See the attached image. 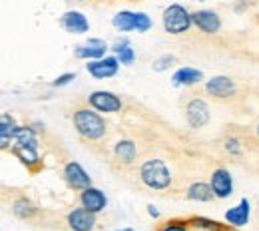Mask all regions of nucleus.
Masks as SVG:
<instances>
[{
  "label": "nucleus",
  "mask_w": 259,
  "mask_h": 231,
  "mask_svg": "<svg viewBox=\"0 0 259 231\" xmlns=\"http://www.w3.org/2000/svg\"><path fill=\"white\" fill-rule=\"evenodd\" d=\"M72 124H74L76 132L80 133L84 140H90V142L102 140L106 135V132H108L106 120L98 114L96 110H92V108H80V110H76L74 116H72Z\"/></svg>",
  "instance_id": "obj_1"
},
{
  "label": "nucleus",
  "mask_w": 259,
  "mask_h": 231,
  "mask_svg": "<svg viewBox=\"0 0 259 231\" xmlns=\"http://www.w3.org/2000/svg\"><path fill=\"white\" fill-rule=\"evenodd\" d=\"M140 179L150 190L163 192L171 186V171L163 160H146L140 165Z\"/></svg>",
  "instance_id": "obj_2"
},
{
  "label": "nucleus",
  "mask_w": 259,
  "mask_h": 231,
  "mask_svg": "<svg viewBox=\"0 0 259 231\" xmlns=\"http://www.w3.org/2000/svg\"><path fill=\"white\" fill-rule=\"evenodd\" d=\"M162 20H163L165 32L174 34V36L186 34L192 28V24H194L192 12H190L186 6H182V4H169V6L163 10Z\"/></svg>",
  "instance_id": "obj_3"
},
{
  "label": "nucleus",
  "mask_w": 259,
  "mask_h": 231,
  "mask_svg": "<svg viewBox=\"0 0 259 231\" xmlns=\"http://www.w3.org/2000/svg\"><path fill=\"white\" fill-rule=\"evenodd\" d=\"M88 104L92 110H96L98 114H116L122 110V100L116 96L114 92L108 90H96L88 96Z\"/></svg>",
  "instance_id": "obj_4"
},
{
  "label": "nucleus",
  "mask_w": 259,
  "mask_h": 231,
  "mask_svg": "<svg viewBox=\"0 0 259 231\" xmlns=\"http://www.w3.org/2000/svg\"><path fill=\"white\" fill-rule=\"evenodd\" d=\"M64 179L66 183L76 192H84V190L92 188V177L88 175V171L78 162H68L64 165Z\"/></svg>",
  "instance_id": "obj_5"
},
{
  "label": "nucleus",
  "mask_w": 259,
  "mask_h": 231,
  "mask_svg": "<svg viewBox=\"0 0 259 231\" xmlns=\"http://www.w3.org/2000/svg\"><path fill=\"white\" fill-rule=\"evenodd\" d=\"M106 52H108V44L102 38H90L84 44H78L74 48V56L80 60H88V62L106 58Z\"/></svg>",
  "instance_id": "obj_6"
},
{
  "label": "nucleus",
  "mask_w": 259,
  "mask_h": 231,
  "mask_svg": "<svg viewBox=\"0 0 259 231\" xmlns=\"http://www.w3.org/2000/svg\"><path fill=\"white\" fill-rule=\"evenodd\" d=\"M209 188L213 192V196L218 199H226L233 194V177L226 167H218L211 171L209 177Z\"/></svg>",
  "instance_id": "obj_7"
},
{
  "label": "nucleus",
  "mask_w": 259,
  "mask_h": 231,
  "mask_svg": "<svg viewBox=\"0 0 259 231\" xmlns=\"http://www.w3.org/2000/svg\"><path fill=\"white\" fill-rule=\"evenodd\" d=\"M186 120L195 130L207 126V122H209V108H207V104L203 100L194 98L186 106Z\"/></svg>",
  "instance_id": "obj_8"
},
{
  "label": "nucleus",
  "mask_w": 259,
  "mask_h": 231,
  "mask_svg": "<svg viewBox=\"0 0 259 231\" xmlns=\"http://www.w3.org/2000/svg\"><path fill=\"white\" fill-rule=\"evenodd\" d=\"M192 20L194 26H197V30L203 34H218L222 28V18L213 10H195L192 12Z\"/></svg>",
  "instance_id": "obj_9"
},
{
  "label": "nucleus",
  "mask_w": 259,
  "mask_h": 231,
  "mask_svg": "<svg viewBox=\"0 0 259 231\" xmlns=\"http://www.w3.org/2000/svg\"><path fill=\"white\" fill-rule=\"evenodd\" d=\"M118 68H120V60L116 56H106L102 60H94V62H88L86 70L92 78L96 80H106V78H112L118 74Z\"/></svg>",
  "instance_id": "obj_10"
},
{
  "label": "nucleus",
  "mask_w": 259,
  "mask_h": 231,
  "mask_svg": "<svg viewBox=\"0 0 259 231\" xmlns=\"http://www.w3.org/2000/svg\"><path fill=\"white\" fill-rule=\"evenodd\" d=\"M205 92L213 98H231L235 94V82L229 76H213L205 82Z\"/></svg>",
  "instance_id": "obj_11"
},
{
  "label": "nucleus",
  "mask_w": 259,
  "mask_h": 231,
  "mask_svg": "<svg viewBox=\"0 0 259 231\" xmlns=\"http://www.w3.org/2000/svg\"><path fill=\"white\" fill-rule=\"evenodd\" d=\"M80 203H82V207L84 209H88L90 213H100V211H104L106 209V205H108V198H106V194L102 192V190H98V188H88V190H84V192H80Z\"/></svg>",
  "instance_id": "obj_12"
},
{
  "label": "nucleus",
  "mask_w": 259,
  "mask_h": 231,
  "mask_svg": "<svg viewBox=\"0 0 259 231\" xmlns=\"http://www.w3.org/2000/svg\"><path fill=\"white\" fill-rule=\"evenodd\" d=\"M66 221H68V227L72 231H94V227H96V215L84 207L70 211Z\"/></svg>",
  "instance_id": "obj_13"
},
{
  "label": "nucleus",
  "mask_w": 259,
  "mask_h": 231,
  "mask_svg": "<svg viewBox=\"0 0 259 231\" xmlns=\"http://www.w3.org/2000/svg\"><path fill=\"white\" fill-rule=\"evenodd\" d=\"M60 24L64 26L66 32L70 34H84L90 30L88 18L82 12H78V10H68L64 16L60 18Z\"/></svg>",
  "instance_id": "obj_14"
},
{
  "label": "nucleus",
  "mask_w": 259,
  "mask_h": 231,
  "mask_svg": "<svg viewBox=\"0 0 259 231\" xmlns=\"http://www.w3.org/2000/svg\"><path fill=\"white\" fill-rule=\"evenodd\" d=\"M249 213H251L249 199L243 198L235 207H231V209L226 211V221L229 225H233V227H243L249 221Z\"/></svg>",
  "instance_id": "obj_15"
},
{
  "label": "nucleus",
  "mask_w": 259,
  "mask_h": 231,
  "mask_svg": "<svg viewBox=\"0 0 259 231\" xmlns=\"http://www.w3.org/2000/svg\"><path fill=\"white\" fill-rule=\"evenodd\" d=\"M203 80V72L197 70V68H190V66H184V68H178L171 76V82L174 86H194L197 82Z\"/></svg>",
  "instance_id": "obj_16"
},
{
  "label": "nucleus",
  "mask_w": 259,
  "mask_h": 231,
  "mask_svg": "<svg viewBox=\"0 0 259 231\" xmlns=\"http://www.w3.org/2000/svg\"><path fill=\"white\" fill-rule=\"evenodd\" d=\"M20 126L16 124V120L10 116V114H2V118H0V146H2V150H6L8 146H10V142H14V135H16V130H18Z\"/></svg>",
  "instance_id": "obj_17"
},
{
  "label": "nucleus",
  "mask_w": 259,
  "mask_h": 231,
  "mask_svg": "<svg viewBox=\"0 0 259 231\" xmlns=\"http://www.w3.org/2000/svg\"><path fill=\"white\" fill-rule=\"evenodd\" d=\"M114 156L118 162H122L124 165L134 164V160L138 158V148L132 140H120L116 146H114Z\"/></svg>",
  "instance_id": "obj_18"
},
{
  "label": "nucleus",
  "mask_w": 259,
  "mask_h": 231,
  "mask_svg": "<svg viewBox=\"0 0 259 231\" xmlns=\"http://www.w3.org/2000/svg\"><path fill=\"white\" fill-rule=\"evenodd\" d=\"M12 154L20 160V164L26 165L28 169H40V164H42V160H40V156H38V150H30V148H22V146H12Z\"/></svg>",
  "instance_id": "obj_19"
},
{
  "label": "nucleus",
  "mask_w": 259,
  "mask_h": 231,
  "mask_svg": "<svg viewBox=\"0 0 259 231\" xmlns=\"http://www.w3.org/2000/svg\"><path fill=\"white\" fill-rule=\"evenodd\" d=\"M136 22H138V12H132V10H120V12L112 18L114 28L120 30V32L136 30Z\"/></svg>",
  "instance_id": "obj_20"
},
{
  "label": "nucleus",
  "mask_w": 259,
  "mask_h": 231,
  "mask_svg": "<svg viewBox=\"0 0 259 231\" xmlns=\"http://www.w3.org/2000/svg\"><path fill=\"white\" fill-rule=\"evenodd\" d=\"M12 215L18 217V219H32L36 215V205L28 198H18L12 201V207H10Z\"/></svg>",
  "instance_id": "obj_21"
},
{
  "label": "nucleus",
  "mask_w": 259,
  "mask_h": 231,
  "mask_svg": "<svg viewBox=\"0 0 259 231\" xmlns=\"http://www.w3.org/2000/svg\"><path fill=\"white\" fill-rule=\"evenodd\" d=\"M186 198L192 199V201H203V203H205V201H211L215 196H213V192H211L209 183H203V181H194V183L188 188Z\"/></svg>",
  "instance_id": "obj_22"
},
{
  "label": "nucleus",
  "mask_w": 259,
  "mask_h": 231,
  "mask_svg": "<svg viewBox=\"0 0 259 231\" xmlns=\"http://www.w3.org/2000/svg\"><path fill=\"white\" fill-rule=\"evenodd\" d=\"M14 146H22V148H30L38 150V137L30 126H20L14 135Z\"/></svg>",
  "instance_id": "obj_23"
},
{
  "label": "nucleus",
  "mask_w": 259,
  "mask_h": 231,
  "mask_svg": "<svg viewBox=\"0 0 259 231\" xmlns=\"http://www.w3.org/2000/svg\"><path fill=\"white\" fill-rule=\"evenodd\" d=\"M114 52H116V58L120 60V64H134V60H136V54H134V50H132V46H130V40L128 38H118L116 42H114Z\"/></svg>",
  "instance_id": "obj_24"
},
{
  "label": "nucleus",
  "mask_w": 259,
  "mask_h": 231,
  "mask_svg": "<svg viewBox=\"0 0 259 231\" xmlns=\"http://www.w3.org/2000/svg\"><path fill=\"white\" fill-rule=\"evenodd\" d=\"M174 62H176V58H174L171 54H163V56H160V58L154 60L152 68H154V72H165Z\"/></svg>",
  "instance_id": "obj_25"
},
{
  "label": "nucleus",
  "mask_w": 259,
  "mask_h": 231,
  "mask_svg": "<svg viewBox=\"0 0 259 231\" xmlns=\"http://www.w3.org/2000/svg\"><path fill=\"white\" fill-rule=\"evenodd\" d=\"M152 28V18L146 12H138V22H136V30L138 32H148Z\"/></svg>",
  "instance_id": "obj_26"
},
{
  "label": "nucleus",
  "mask_w": 259,
  "mask_h": 231,
  "mask_svg": "<svg viewBox=\"0 0 259 231\" xmlns=\"http://www.w3.org/2000/svg\"><path fill=\"white\" fill-rule=\"evenodd\" d=\"M192 223H194L195 227H203V229H211V231H222V227H220L218 223H213L211 219H205V217H195V219H192Z\"/></svg>",
  "instance_id": "obj_27"
},
{
  "label": "nucleus",
  "mask_w": 259,
  "mask_h": 231,
  "mask_svg": "<svg viewBox=\"0 0 259 231\" xmlns=\"http://www.w3.org/2000/svg\"><path fill=\"white\" fill-rule=\"evenodd\" d=\"M76 78V74H72V72H68V74H62V76H58L54 82H52V86L54 88H60V86H66V84H70L72 80Z\"/></svg>",
  "instance_id": "obj_28"
},
{
  "label": "nucleus",
  "mask_w": 259,
  "mask_h": 231,
  "mask_svg": "<svg viewBox=\"0 0 259 231\" xmlns=\"http://www.w3.org/2000/svg\"><path fill=\"white\" fill-rule=\"evenodd\" d=\"M160 231H188V223H184V221H171V223H165Z\"/></svg>",
  "instance_id": "obj_29"
},
{
  "label": "nucleus",
  "mask_w": 259,
  "mask_h": 231,
  "mask_svg": "<svg viewBox=\"0 0 259 231\" xmlns=\"http://www.w3.org/2000/svg\"><path fill=\"white\" fill-rule=\"evenodd\" d=\"M226 150L229 154H233V156H239V154H241V146H239V142H237L235 137H233V140H227Z\"/></svg>",
  "instance_id": "obj_30"
},
{
  "label": "nucleus",
  "mask_w": 259,
  "mask_h": 231,
  "mask_svg": "<svg viewBox=\"0 0 259 231\" xmlns=\"http://www.w3.org/2000/svg\"><path fill=\"white\" fill-rule=\"evenodd\" d=\"M148 213H150L152 217H160V211H158L154 205H148Z\"/></svg>",
  "instance_id": "obj_31"
},
{
  "label": "nucleus",
  "mask_w": 259,
  "mask_h": 231,
  "mask_svg": "<svg viewBox=\"0 0 259 231\" xmlns=\"http://www.w3.org/2000/svg\"><path fill=\"white\" fill-rule=\"evenodd\" d=\"M118 231H134V229H130V227H126V229H118Z\"/></svg>",
  "instance_id": "obj_32"
},
{
  "label": "nucleus",
  "mask_w": 259,
  "mask_h": 231,
  "mask_svg": "<svg viewBox=\"0 0 259 231\" xmlns=\"http://www.w3.org/2000/svg\"><path fill=\"white\" fill-rule=\"evenodd\" d=\"M257 137H259V124H257Z\"/></svg>",
  "instance_id": "obj_33"
},
{
  "label": "nucleus",
  "mask_w": 259,
  "mask_h": 231,
  "mask_svg": "<svg viewBox=\"0 0 259 231\" xmlns=\"http://www.w3.org/2000/svg\"><path fill=\"white\" fill-rule=\"evenodd\" d=\"M233 231H237V229H233Z\"/></svg>",
  "instance_id": "obj_34"
}]
</instances>
